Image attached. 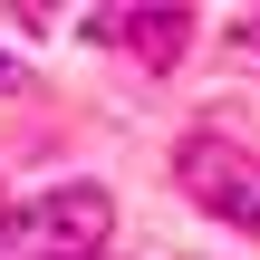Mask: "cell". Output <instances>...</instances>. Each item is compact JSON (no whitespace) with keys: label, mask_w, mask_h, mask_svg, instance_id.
Returning a JSON list of instances; mask_svg holds the SVG:
<instances>
[{"label":"cell","mask_w":260,"mask_h":260,"mask_svg":"<svg viewBox=\"0 0 260 260\" xmlns=\"http://www.w3.org/2000/svg\"><path fill=\"white\" fill-rule=\"evenodd\" d=\"M96 39H116V48H135V58H183V10H96L87 19Z\"/></svg>","instance_id":"cell-3"},{"label":"cell","mask_w":260,"mask_h":260,"mask_svg":"<svg viewBox=\"0 0 260 260\" xmlns=\"http://www.w3.org/2000/svg\"><path fill=\"white\" fill-rule=\"evenodd\" d=\"M0 77H10V58H0Z\"/></svg>","instance_id":"cell-4"},{"label":"cell","mask_w":260,"mask_h":260,"mask_svg":"<svg viewBox=\"0 0 260 260\" xmlns=\"http://www.w3.org/2000/svg\"><path fill=\"white\" fill-rule=\"evenodd\" d=\"M174 174H183V193H193L212 222L260 232V154H251V145H232V135H183Z\"/></svg>","instance_id":"cell-2"},{"label":"cell","mask_w":260,"mask_h":260,"mask_svg":"<svg viewBox=\"0 0 260 260\" xmlns=\"http://www.w3.org/2000/svg\"><path fill=\"white\" fill-rule=\"evenodd\" d=\"M116 232V203L96 183H58V193H29L19 212H0V260H96Z\"/></svg>","instance_id":"cell-1"}]
</instances>
